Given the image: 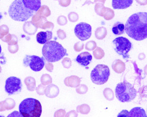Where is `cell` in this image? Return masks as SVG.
Returning <instances> with one entry per match:
<instances>
[{
    "instance_id": "cell-25",
    "label": "cell",
    "mask_w": 147,
    "mask_h": 117,
    "mask_svg": "<svg viewBox=\"0 0 147 117\" xmlns=\"http://www.w3.org/2000/svg\"><path fill=\"white\" fill-rule=\"evenodd\" d=\"M77 112L82 114H88L90 112V107L87 104H83L78 106L76 108Z\"/></svg>"
},
{
    "instance_id": "cell-42",
    "label": "cell",
    "mask_w": 147,
    "mask_h": 117,
    "mask_svg": "<svg viewBox=\"0 0 147 117\" xmlns=\"http://www.w3.org/2000/svg\"><path fill=\"white\" fill-rule=\"evenodd\" d=\"M65 114H66V112H65V110H57V111H56V112L55 113L54 117H64V116H65Z\"/></svg>"
},
{
    "instance_id": "cell-15",
    "label": "cell",
    "mask_w": 147,
    "mask_h": 117,
    "mask_svg": "<svg viewBox=\"0 0 147 117\" xmlns=\"http://www.w3.org/2000/svg\"><path fill=\"white\" fill-rule=\"evenodd\" d=\"M81 82V79L75 75H72L69 77H67L64 80L65 85L71 88H77L79 86Z\"/></svg>"
},
{
    "instance_id": "cell-19",
    "label": "cell",
    "mask_w": 147,
    "mask_h": 117,
    "mask_svg": "<svg viewBox=\"0 0 147 117\" xmlns=\"http://www.w3.org/2000/svg\"><path fill=\"white\" fill-rule=\"evenodd\" d=\"M112 31L113 33L116 35H122L125 33V25L121 22H117L113 25Z\"/></svg>"
},
{
    "instance_id": "cell-47",
    "label": "cell",
    "mask_w": 147,
    "mask_h": 117,
    "mask_svg": "<svg viewBox=\"0 0 147 117\" xmlns=\"http://www.w3.org/2000/svg\"><path fill=\"white\" fill-rule=\"evenodd\" d=\"M129 112L127 110H122L118 115V117L123 116V117H129Z\"/></svg>"
},
{
    "instance_id": "cell-11",
    "label": "cell",
    "mask_w": 147,
    "mask_h": 117,
    "mask_svg": "<svg viewBox=\"0 0 147 117\" xmlns=\"http://www.w3.org/2000/svg\"><path fill=\"white\" fill-rule=\"evenodd\" d=\"M92 60V55L88 52H84L80 53L75 59L76 62L83 66H88Z\"/></svg>"
},
{
    "instance_id": "cell-1",
    "label": "cell",
    "mask_w": 147,
    "mask_h": 117,
    "mask_svg": "<svg viewBox=\"0 0 147 117\" xmlns=\"http://www.w3.org/2000/svg\"><path fill=\"white\" fill-rule=\"evenodd\" d=\"M128 37L136 41L147 38V12H138L131 15L125 24Z\"/></svg>"
},
{
    "instance_id": "cell-38",
    "label": "cell",
    "mask_w": 147,
    "mask_h": 117,
    "mask_svg": "<svg viewBox=\"0 0 147 117\" xmlns=\"http://www.w3.org/2000/svg\"><path fill=\"white\" fill-rule=\"evenodd\" d=\"M84 48V44L81 42H78L74 45V49L75 51L76 52H80L82 51Z\"/></svg>"
},
{
    "instance_id": "cell-23",
    "label": "cell",
    "mask_w": 147,
    "mask_h": 117,
    "mask_svg": "<svg viewBox=\"0 0 147 117\" xmlns=\"http://www.w3.org/2000/svg\"><path fill=\"white\" fill-rule=\"evenodd\" d=\"M107 34V30L106 28L103 27L97 28L95 33L96 38L98 40H103V39L106 37Z\"/></svg>"
},
{
    "instance_id": "cell-51",
    "label": "cell",
    "mask_w": 147,
    "mask_h": 117,
    "mask_svg": "<svg viewBox=\"0 0 147 117\" xmlns=\"http://www.w3.org/2000/svg\"><path fill=\"white\" fill-rule=\"evenodd\" d=\"M136 1L141 6H145L147 5V0H136Z\"/></svg>"
},
{
    "instance_id": "cell-5",
    "label": "cell",
    "mask_w": 147,
    "mask_h": 117,
    "mask_svg": "<svg viewBox=\"0 0 147 117\" xmlns=\"http://www.w3.org/2000/svg\"><path fill=\"white\" fill-rule=\"evenodd\" d=\"M116 98L121 102H129L137 96V91L132 85L123 81L118 83L115 88Z\"/></svg>"
},
{
    "instance_id": "cell-52",
    "label": "cell",
    "mask_w": 147,
    "mask_h": 117,
    "mask_svg": "<svg viewBox=\"0 0 147 117\" xmlns=\"http://www.w3.org/2000/svg\"><path fill=\"white\" fill-rule=\"evenodd\" d=\"M138 58L140 59V60H144V59L146 58V55L144 53H140L139 54Z\"/></svg>"
},
{
    "instance_id": "cell-3",
    "label": "cell",
    "mask_w": 147,
    "mask_h": 117,
    "mask_svg": "<svg viewBox=\"0 0 147 117\" xmlns=\"http://www.w3.org/2000/svg\"><path fill=\"white\" fill-rule=\"evenodd\" d=\"M34 12L26 7L22 0H15L8 9L10 17L13 20L18 22H25L28 20L34 15Z\"/></svg>"
},
{
    "instance_id": "cell-4",
    "label": "cell",
    "mask_w": 147,
    "mask_h": 117,
    "mask_svg": "<svg viewBox=\"0 0 147 117\" xmlns=\"http://www.w3.org/2000/svg\"><path fill=\"white\" fill-rule=\"evenodd\" d=\"M19 110L23 117H39L42 112V108L38 100L28 98L21 102L19 106Z\"/></svg>"
},
{
    "instance_id": "cell-18",
    "label": "cell",
    "mask_w": 147,
    "mask_h": 117,
    "mask_svg": "<svg viewBox=\"0 0 147 117\" xmlns=\"http://www.w3.org/2000/svg\"><path fill=\"white\" fill-rule=\"evenodd\" d=\"M16 103L15 101L11 98H7L4 101L0 102V112L6 110H11L15 107Z\"/></svg>"
},
{
    "instance_id": "cell-43",
    "label": "cell",
    "mask_w": 147,
    "mask_h": 117,
    "mask_svg": "<svg viewBox=\"0 0 147 117\" xmlns=\"http://www.w3.org/2000/svg\"><path fill=\"white\" fill-rule=\"evenodd\" d=\"M71 0H59V4L63 7H67L70 5Z\"/></svg>"
},
{
    "instance_id": "cell-56",
    "label": "cell",
    "mask_w": 147,
    "mask_h": 117,
    "mask_svg": "<svg viewBox=\"0 0 147 117\" xmlns=\"http://www.w3.org/2000/svg\"><path fill=\"white\" fill-rule=\"evenodd\" d=\"M2 18V15L0 13V20H1Z\"/></svg>"
},
{
    "instance_id": "cell-41",
    "label": "cell",
    "mask_w": 147,
    "mask_h": 117,
    "mask_svg": "<svg viewBox=\"0 0 147 117\" xmlns=\"http://www.w3.org/2000/svg\"><path fill=\"white\" fill-rule=\"evenodd\" d=\"M57 35L60 39L64 40L66 38V33L63 30L59 29L57 31Z\"/></svg>"
},
{
    "instance_id": "cell-24",
    "label": "cell",
    "mask_w": 147,
    "mask_h": 117,
    "mask_svg": "<svg viewBox=\"0 0 147 117\" xmlns=\"http://www.w3.org/2000/svg\"><path fill=\"white\" fill-rule=\"evenodd\" d=\"M103 95L108 101H112L115 98V94L110 88H106L103 91Z\"/></svg>"
},
{
    "instance_id": "cell-6",
    "label": "cell",
    "mask_w": 147,
    "mask_h": 117,
    "mask_svg": "<svg viewBox=\"0 0 147 117\" xmlns=\"http://www.w3.org/2000/svg\"><path fill=\"white\" fill-rule=\"evenodd\" d=\"M110 70L109 67L105 64H98L91 73V79L96 85H103L109 79Z\"/></svg>"
},
{
    "instance_id": "cell-50",
    "label": "cell",
    "mask_w": 147,
    "mask_h": 117,
    "mask_svg": "<svg viewBox=\"0 0 147 117\" xmlns=\"http://www.w3.org/2000/svg\"><path fill=\"white\" fill-rule=\"evenodd\" d=\"M11 116H13V117H16V116H19V117H23L22 114L20 113V112H18L17 111H15L13 112H12V113H11V114H9L8 117H11Z\"/></svg>"
},
{
    "instance_id": "cell-28",
    "label": "cell",
    "mask_w": 147,
    "mask_h": 117,
    "mask_svg": "<svg viewBox=\"0 0 147 117\" xmlns=\"http://www.w3.org/2000/svg\"><path fill=\"white\" fill-rule=\"evenodd\" d=\"M106 7L102 3H96L95 6V11L96 14L101 17H103V13Z\"/></svg>"
},
{
    "instance_id": "cell-57",
    "label": "cell",
    "mask_w": 147,
    "mask_h": 117,
    "mask_svg": "<svg viewBox=\"0 0 147 117\" xmlns=\"http://www.w3.org/2000/svg\"><path fill=\"white\" fill-rule=\"evenodd\" d=\"M1 50H2V49H1V45H0V54H1Z\"/></svg>"
},
{
    "instance_id": "cell-46",
    "label": "cell",
    "mask_w": 147,
    "mask_h": 117,
    "mask_svg": "<svg viewBox=\"0 0 147 117\" xmlns=\"http://www.w3.org/2000/svg\"><path fill=\"white\" fill-rule=\"evenodd\" d=\"M78 113L75 110H71V111L68 112L66 114H65V116L67 117H78Z\"/></svg>"
},
{
    "instance_id": "cell-49",
    "label": "cell",
    "mask_w": 147,
    "mask_h": 117,
    "mask_svg": "<svg viewBox=\"0 0 147 117\" xmlns=\"http://www.w3.org/2000/svg\"><path fill=\"white\" fill-rule=\"evenodd\" d=\"M11 37H12V35H11V34H8L5 37H4L3 39L2 38V39H2V40L3 41H5V42L7 43H8L10 41V40L11 39Z\"/></svg>"
},
{
    "instance_id": "cell-32",
    "label": "cell",
    "mask_w": 147,
    "mask_h": 117,
    "mask_svg": "<svg viewBox=\"0 0 147 117\" xmlns=\"http://www.w3.org/2000/svg\"><path fill=\"white\" fill-rule=\"evenodd\" d=\"M97 47V44L94 41H88L85 45V49L88 51H94Z\"/></svg>"
},
{
    "instance_id": "cell-26",
    "label": "cell",
    "mask_w": 147,
    "mask_h": 117,
    "mask_svg": "<svg viewBox=\"0 0 147 117\" xmlns=\"http://www.w3.org/2000/svg\"><path fill=\"white\" fill-rule=\"evenodd\" d=\"M103 17L106 20L110 21L113 19L115 17V12L112 9L106 7L105 12L103 13Z\"/></svg>"
},
{
    "instance_id": "cell-34",
    "label": "cell",
    "mask_w": 147,
    "mask_h": 117,
    "mask_svg": "<svg viewBox=\"0 0 147 117\" xmlns=\"http://www.w3.org/2000/svg\"><path fill=\"white\" fill-rule=\"evenodd\" d=\"M61 63H62V64L63 66L66 69L70 68L71 66V64H72L71 60L68 57H65L63 59Z\"/></svg>"
},
{
    "instance_id": "cell-27",
    "label": "cell",
    "mask_w": 147,
    "mask_h": 117,
    "mask_svg": "<svg viewBox=\"0 0 147 117\" xmlns=\"http://www.w3.org/2000/svg\"><path fill=\"white\" fill-rule=\"evenodd\" d=\"M105 52L101 48L96 47L95 50L93 51V55L96 59H101L105 56Z\"/></svg>"
},
{
    "instance_id": "cell-20",
    "label": "cell",
    "mask_w": 147,
    "mask_h": 117,
    "mask_svg": "<svg viewBox=\"0 0 147 117\" xmlns=\"http://www.w3.org/2000/svg\"><path fill=\"white\" fill-rule=\"evenodd\" d=\"M23 30L26 33L29 35H33L37 31V27L33 22H27L24 23Z\"/></svg>"
},
{
    "instance_id": "cell-2",
    "label": "cell",
    "mask_w": 147,
    "mask_h": 117,
    "mask_svg": "<svg viewBox=\"0 0 147 117\" xmlns=\"http://www.w3.org/2000/svg\"><path fill=\"white\" fill-rule=\"evenodd\" d=\"M42 54L45 59L51 63L59 61L67 55L66 49L55 41H49L44 44Z\"/></svg>"
},
{
    "instance_id": "cell-8",
    "label": "cell",
    "mask_w": 147,
    "mask_h": 117,
    "mask_svg": "<svg viewBox=\"0 0 147 117\" xmlns=\"http://www.w3.org/2000/svg\"><path fill=\"white\" fill-rule=\"evenodd\" d=\"M43 58H40L35 55H26L23 59V64L26 67L30 66V69L34 72H39L45 66V61Z\"/></svg>"
},
{
    "instance_id": "cell-54",
    "label": "cell",
    "mask_w": 147,
    "mask_h": 117,
    "mask_svg": "<svg viewBox=\"0 0 147 117\" xmlns=\"http://www.w3.org/2000/svg\"><path fill=\"white\" fill-rule=\"evenodd\" d=\"M101 2V3H105V2H106V0H94V3H96V2Z\"/></svg>"
},
{
    "instance_id": "cell-35",
    "label": "cell",
    "mask_w": 147,
    "mask_h": 117,
    "mask_svg": "<svg viewBox=\"0 0 147 117\" xmlns=\"http://www.w3.org/2000/svg\"><path fill=\"white\" fill-rule=\"evenodd\" d=\"M68 18L71 22H77L79 19V15L75 12H70L68 15Z\"/></svg>"
},
{
    "instance_id": "cell-37",
    "label": "cell",
    "mask_w": 147,
    "mask_h": 117,
    "mask_svg": "<svg viewBox=\"0 0 147 117\" xmlns=\"http://www.w3.org/2000/svg\"><path fill=\"white\" fill-rule=\"evenodd\" d=\"M8 51H9L10 53H16L18 51V49H19L18 45V44L8 45Z\"/></svg>"
},
{
    "instance_id": "cell-44",
    "label": "cell",
    "mask_w": 147,
    "mask_h": 117,
    "mask_svg": "<svg viewBox=\"0 0 147 117\" xmlns=\"http://www.w3.org/2000/svg\"><path fill=\"white\" fill-rule=\"evenodd\" d=\"M53 28H54V24L51 22H46V23L43 24V26L42 27V28L44 29H50L51 30H52L53 29Z\"/></svg>"
},
{
    "instance_id": "cell-48",
    "label": "cell",
    "mask_w": 147,
    "mask_h": 117,
    "mask_svg": "<svg viewBox=\"0 0 147 117\" xmlns=\"http://www.w3.org/2000/svg\"><path fill=\"white\" fill-rule=\"evenodd\" d=\"M45 68L48 71H49L50 72H52V71L53 70L54 66L52 64V63H47L45 64Z\"/></svg>"
},
{
    "instance_id": "cell-30",
    "label": "cell",
    "mask_w": 147,
    "mask_h": 117,
    "mask_svg": "<svg viewBox=\"0 0 147 117\" xmlns=\"http://www.w3.org/2000/svg\"><path fill=\"white\" fill-rule=\"evenodd\" d=\"M38 11L37 12L38 14H39V15L42 14L45 17H48L51 15V11H50L49 8L46 6H43L41 7Z\"/></svg>"
},
{
    "instance_id": "cell-53",
    "label": "cell",
    "mask_w": 147,
    "mask_h": 117,
    "mask_svg": "<svg viewBox=\"0 0 147 117\" xmlns=\"http://www.w3.org/2000/svg\"><path fill=\"white\" fill-rule=\"evenodd\" d=\"M4 59H5V58L3 56V53H2V57H0V63H1L2 64H4L6 63V62H4Z\"/></svg>"
},
{
    "instance_id": "cell-10",
    "label": "cell",
    "mask_w": 147,
    "mask_h": 117,
    "mask_svg": "<svg viewBox=\"0 0 147 117\" xmlns=\"http://www.w3.org/2000/svg\"><path fill=\"white\" fill-rule=\"evenodd\" d=\"M22 84L20 78L11 76L6 81L5 91L8 95L20 93L22 90Z\"/></svg>"
},
{
    "instance_id": "cell-55",
    "label": "cell",
    "mask_w": 147,
    "mask_h": 117,
    "mask_svg": "<svg viewBox=\"0 0 147 117\" xmlns=\"http://www.w3.org/2000/svg\"><path fill=\"white\" fill-rule=\"evenodd\" d=\"M144 73L146 74V75H147V64L146 66H145V67H144Z\"/></svg>"
},
{
    "instance_id": "cell-21",
    "label": "cell",
    "mask_w": 147,
    "mask_h": 117,
    "mask_svg": "<svg viewBox=\"0 0 147 117\" xmlns=\"http://www.w3.org/2000/svg\"><path fill=\"white\" fill-rule=\"evenodd\" d=\"M145 110L142 107H134L130 110L129 117H147Z\"/></svg>"
},
{
    "instance_id": "cell-17",
    "label": "cell",
    "mask_w": 147,
    "mask_h": 117,
    "mask_svg": "<svg viewBox=\"0 0 147 117\" xmlns=\"http://www.w3.org/2000/svg\"><path fill=\"white\" fill-rule=\"evenodd\" d=\"M112 68L116 73H122L125 71V63L120 59H116L113 61Z\"/></svg>"
},
{
    "instance_id": "cell-22",
    "label": "cell",
    "mask_w": 147,
    "mask_h": 117,
    "mask_svg": "<svg viewBox=\"0 0 147 117\" xmlns=\"http://www.w3.org/2000/svg\"><path fill=\"white\" fill-rule=\"evenodd\" d=\"M24 83L27 86V89L30 91H33L36 88V83L35 79L32 76L27 77L24 79Z\"/></svg>"
},
{
    "instance_id": "cell-40",
    "label": "cell",
    "mask_w": 147,
    "mask_h": 117,
    "mask_svg": "<svg viewBox=\"0 0 147 117\" xmlns=\"http://www.w3.org/2000/svg\"><path fill=\"white\" fill-rule=\"evenodd\" d=\"M45 86L42 84H40L38 85V86L36 88L37 94L39 95H43L45 94Z\"/></svg>"
},
{
    "instance_id": "cell-31",
    "label": "cell",
    "mask_w": 147,
    "mask_h": 117,
    "mask_svg": "<svg viewBox=\"0 0 147 117\" xmlns=\"http://www.w3.org/2000/svg\"><path fill=\"white\" fill-rule=\"evenodd\" d=\"M76 92L78 93L79 94H81V95H83L86 94L88 91V87L84 84H81V85H79V86H78L76 89Z\"/></svg>"
},
{
    "instance_id": "cell-39",
    "label": "cell",
    "mask_w": 147,
    "mask_h": 117,
    "mask_svg": "<svg viewBox=\"0 0 147 117\" xmlns=\"http://www.w3.org/2000/svg\"><path fill=\"white\" fill-rule=\"evenodd\" d=\"M139 94L141 97H147V85H144L140 88Z\"/></svg>"
},
{
    "instance_id": "cell-45",
    "label": "cell",
    "mask_w": 147,
    "mask_h": 117,
    "mask_svg": "<svg viewBox=\"0 0 147 117\" xmlns=\"http://www.w3.org/2000/svg\"><path fill=\"white\" fill-rule=\"evenodd\" d=\"M18 43V39L17 37H16L15 35H12L11 39L10 40V41L8 43V45H16Z\"/></svg>"
},
{
    "instance_id": "cell-58",
    "label": "cell",
    "mask_w": 147,
    "mask_h": 117,
    "mask_svg": "<svg viewBox=\"0 0 147 117\" xmlns=\"http://www.w3.org/2000/svg\"><path fill=\"white\" fill-rule=\"evenodd\" d=\"M1 70H2V69H1V66H0V73L1 72Z\"/></svg>"
},
{
    "instance_id": "cell-36",
    "label": "cell",
    "mask_w": 147,
    "mask_h": 117,
    "mask_svg": "<svg viewBox=\"0 0 147 117\" xmlns=\"http://www.w3.org/2000/svg\"><path fill=\"white\" fill-rule=\"evenodd\" d=\"M57 22L60 25H65L67 23L66 17L64 15L59 16L57 19Z\"/></svg>"
},
{
    "instance_id": "cell-14",
    "label": "cell",
    "mask_w": 147,
    "mask_h": 117,
    "mask_svg": "<svg viewBox=\"0 0 147 117\" xmlns=\"http://www.w3.org/2000/svg\"><path fill=\"white\" fill-rule=\"evenodd\" d=\"M24 6L31 11L37 12L41 7V0H22Z\"/></svg>"
},
{
    "instance_id": "cell-29",
    "label": "cell",
    "mask_w": 147,
    "mask_h": 117,
    "mask_svg": "<svg viewBox=\"0 0 147 117\" xmlns=\"http://www.w3.org/2000/svg\"><path fill=\"white\" fill-rule=\"evenodd\" d=\"M40 81L42 82V84L43 85H47L51 84L52 82V77L49 74H45L42 76L40 78Z\"/></svg>"
},
{
    "instance_id": "cell-9",
    "label": "cell",
    "mask_w": 147,
    "mask_h": 117,
    "mask_svg": "<svg viewBox=\"0 0 147 117\" xmlns=\"http://www.w3.org/2000/svg\"><path fill=\"white\" fill-rule=\"evenodd\" d=\"M76 37L82 41L88 40L92 35V27L86 23L81 22L78 24L74 29Z\"/></svg>"
},
{
    "instance_id": "cell-33",
    "label": "cell",
    "mask_w": 147,
    "mask_h": 117,
    "mask_svg": "<svg viewBox=\"0 0 147 117\" xmlns=\"http://www.w3.org/2000/svg\"><path fill=\"white\" fill-rule=\"evenodd\" d=\"M9 29L6 25H3L0 27V39L3 38V37L7 35Z\"/></svg>"
},
{
    "instance_id": "cell-7",
    "label": "cell",
    "mask_w": 147,
    "mask_h": 117,
    "mask_svg": "<svg viewBox=\"0 0 147 117\" xmlns=\"http://www.w3.org/2000/svg\"><path fill=\"white\" fill-rule=\"evenodd\" d=\"M115 51L123 58L127 59L129 58V52L132 49L133 45L131 42L126 37H118L113 41Z\"/></svg>"
},
{
    "instance_id": "cell-12",
    "label": "cell",
    "mask_w": 147,
    "mask_h": 117,
    "mask_svg": "<svg viewBox=\"0 0 147 117\" xmlns=\"http://www.w3.org/2000/svg\"><path fill=\"white\" fill-rule=\"evenodd\" d=\"M133 0H112V6L115 9H124L129 7Z\"/></svg>"
},
{
    "instance_id": "cell-13",
    "label": "cell",
    "mask_w": 147,
    "mask_h": 117,
    "mask_svg": "<svg viewBox=\"0 0 147 117\" xmlns=\"http://www.w3.org/2000/svg\"><path fill=\"white\" fill-rule=\"evenodd\" d=\"M53 33L51 31H40L37 34V41L40 44H45L52 39Z\"/></svg>"
},
{
    "instance_id": "cell-16",
    "label": "cell",
    "mask_w": 147,
    "mask_h": 117,
    "mask_svg": "<svg viewBox=\"0 0 147 117\" xmlns=\"http://www.w3.org/2000/svg\"><path fill=\"white\" fill-rule=\"evenodd\" d=\"M59 94V88L54 84H50L45 88V95L49 98H55Z\"/></svg>"
}]
</instances>
